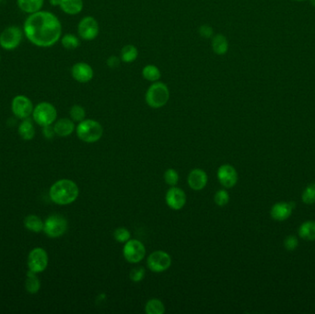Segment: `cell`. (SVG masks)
<instances>
[{"label": "cell", "instance_id": "6da1fadb", "mask_svg": "<svg viewBox=\"0 0 315 314\" xmlns=\"http://www.w3.org/2000/svg\"><path fill=\"white\" fill-rule=\"evenodd\" d=\"M22 30L28 40L41 48L54 46L62 37L60 20L54 13L45 10L29 15Z\"/></svg>", "mask_w": 315, "mask_h": 314}, {"label": "cell", "instance_id": "7a4b0ae2", "mask_svg": "<svg viewBox=\"0 0 315 314\" xmlns=\"http://www.w3.org/2000/svg\"><path fill=\"white\" fill-rule=\"evenodd\" d=\"M80 189L77 183L68 179L55 181L50 188L49 195L51 200L60 206H67L77 200Z\"/></svg>", "mask_w": 315, "mask_h": 314}, {"label": "cell", "instance_id": "3957f363", "mask_svg": "<svg viewBox=\"0 0 315 314\" xmlns=\"http://www.w3.org/2000/svg\"><path fill=\"white\" fill-rule=\"evenodd\" d=\"M145 100L149 107L153 109L162 108L170 100V90L163 82L160 81L153 82L148 87Z\"/></svg>", "mask_w": 315, "mask_h": 314}, {"label": "cell", "instance_id": "277c9868", "mask_svg": "<svg viewBox=\"0 0 315 314\" xmlns=\"http://www.w3.org/2000/svg\"><path fill=\"white\" fill-rule=\"evenodd\" d=\"M77 135L81 140L86 143H94L100 140L103 134V128L98 121L84 119L77 127Z\"/></svg>", "mask_w": 315, "mask_h": 314}, {"label": "cell", "instance_id": "5b68a950", "mask_svg": "<svg viewBox=\"0 0 315 314\" xmlns=\"http://www.w3.org/2000/svg\"><path fill=\"white\" fill-rule=\"evenodd\" d=\"M34 120L40 127L52 126L57 118V111L50 102L43 101L36 105L33 112Z\"/></svg>", "mask_w": 315, "mask_h": 314}, {"label": "cell", "instance_id": "8992f818", "mask_svg": "<svg viewBox=\"0 0 315 314\" xmlns=\"http://www.w3.org/2000/svg\"><path fill=\"white\" fill-rule=\"evenodd\" d=\"M23 30L18 26H8L0 34V46L6 51H11L20 46L23 38Z\"/></svg>", "mask_w": 315, "mask_h": 314}, {"label": "cell", "instance_id": "52a82bcc", "mask_svg": "<svg viewBox=\"0 0 315 314\" xmlns=\"http://www.w3.org/2000/svg\"><path fill=\"white\" fill-rule=\"evenodd\" d=\"M67 229V221L62 215H52L45 222L44 230L50 238H58Z\"/></svg>", "mask_w": 315, "mask_h": 314}, {"label": "cell", "instance_id": "ba28073f", "mask_svg": "<svg viewBox=\"0 0 315 314\" xmlns=\"http://www.w3.org/2000/svg\"><path fill=\"white\" fill-rule=\"evenodd\" d=\"M100 27L97 20L91 16H86L81 19L78 25V34L84 41H93L98 37Z\"/></svg>", "mask_w": 315, "mask_h": 314}, {"label": "cell", "instance_id": "9c48e42d", "mask_svg": "<svg viewBox=\"0 0 315 314\" xmlns=\"http://www.w3.org/2000/svg\"><path fill=\"white\" fill-rule=\"evenodd\" d=\"M148 268L154 273H162L172 266L171 255L164 251H156L148 257Z\"/></svg>", "mask_w": 315, "mask_h": 314}, {"label": "cell", "instance_id": "30bf717a", "mask_svg": "<svg viewBox=\"0 0 315 314\" xmlns=\"http://www.w3.org/2000/svg\"><path fill=\"white\" fill-rule=\"evenodd\" d=\"M123 254L128 263L136 264L144 259L146 255V248L141 241L129 240L125 243Z\"/></svg>", "mask_w": 315, "mask_h": 314}, {"label": "cell", "instance_id": "8fae6325", "mask_svg": "<svg viewBox=\"0 0 315 314\" xmlns=\"http://www.w3.org/2000/svg\"><path fill=\"white\" fill-rule=\"evenodd\" d=\"M32 100L25 95H17L11 102V110L14 115L20 119H27L34 112Z\"/></svg>", "mask_w": 315, "mask_h": 314}, {"label": "cell", "instance_id": "7c38bea8", "mask_svg": "<svg viewBox=\"0 0 315 314\" xmlns=\"http://www.w3.org/2000/svg\"><path fill=\"white\" fill-rule=\"evenodd\" d=\"M48 265V255L43 248H35L28 257L29 269L35 274L44 272Z\"/></svg>", "mask_w": 315, "mask_h": 314}, {"label": "cell", "instance_id": "4fadbf2b", "mask_svg": "<svg viewBox=\"0 0 315 314\" xmlns=\"http://www.w3.org/2000/svg\"><path fill=\"white\" fill-rule=\"evenodd\" d=\"M217 176L223 187L232 188L238 181L237 171L232 165L229 164H223L219 168Z\"/></svg>", "mask_w": 315, "mask_h": 314}, {"label": "cell", "instance_id": "5bb4252c", "mask_svg": "<svg viewBox=\"0 0 315 314\" xmlns=\"http://www.w3.org/2000/svg\"><path fill=\"white\" fill-rule=\"evenodd\" d=\"M165 200L168 207L174 210H180L186 204V194L181 188L172 186L166 193Z\"/></svg>", "mask_w": 315, "mask_h": 314}, {"label": "cell", "instance_id": "9a60e30c", "mask_svg": "<svg viewBox=\"0 0 315 314\" xmlns=\"http://www.w3.org/2000/svg\"><path fill=\"white\" fill-rule=\"evenodd\" d=\"M71 75L75 81L79 83H88L93 79V68L84 62L76 63L71 68Z\"/></svg>", "mask_w": 315, "mask_h": 314}, {"label": "cell", "instance_id": "2e32d148", "mask_svg": "<svg viewBox=\"0 0 315 314\" xmlns=\"http://www.w3.org/2000/svg\"><path fill=\"white\" fill-rule=\"evenodd\" d=\"M188 184L194 191H201L208 184V174L201 169H195L188 175Z\"/></svg>", "mask_w": 315, "mask_h": 314}, {"label": "cell", "instance_id": "e0dca14e", "mask_svg": "<svg viewBox=\"0 0 315 314\" xmlns=\"http://www.w3.org/2000/svg\"><path fill=\"white\" fill-rule=\"evenodd\" d=\"M294 207H295V203H285V202L276 203L271 209V217L275 221H286L290 217Z\"/></svg>", "mask_w": 315, "mask_h": 314}, {"label": "cell", "instance_id": "ac0fdd59", "mask_svg": "<svg viewBox=\"0 0 315 314\" xmlns=\"http://www.w3.org/2000/svg\"><path fill=\"white\" fill-rule=\"evenodd\" d=\"M54 130V133L59 136H62V137L68 136L74 132V121L68 119V118L59 119L55 122Z\"/></svg>", "mask_w": 315, "mask_h": 314}, {"label": "cell", "instance_id": "d6986e66", "mask_svg": "<svg viewBox=\"0 0 315 314\" xmlns=\"http://www.w3.org/2000/svg\"><path fill=\"white\" fill-rule=\"evenodd\" d=\"M59 7L63 12L67 15H78L84 7L83 0H60Z\"/></svg>", "mask_w": 315, "mask_h": 314}, {"label": "cell", "instance_id": "ffe728a7", "mask_svg": "<svg viewBox=\"0 0 315 314\" xmlns=\"http://www.w3.org/2000/svg\"><path fill=\"white\" fill-rule=\"evenodd\" d=\"M45 0H17V5L21 11L25 13H36L42 10Z\"/></svg>", "mask_w": 315, "mask_h": 314}, {"label": "cell", "instance_id": "44dd1931", "mask_svg": "<svg viewBox=\"0 0 315 314\" xmlns=\"http://www.w3.org/2000/svg\"><path fill=\"white\" fill-rule=\"evenodd\" d=\"M211 41L212 50L217 55H224L228 51V42L225 35L223 34H216Z\"/></svg>", "mask_w": 315, "mask_h": 314}, {"label": "cell", "instance_id": "7402d4cb", "mask_svg": "<svg viewBox=\"0 0 315 314\" xmlns=\"http://www.w3.org/2000/svg\"><path fill=\"white\" fill-rule=\"evenodd\" d=\"M138 56V50L133 45H127L121 50V61L130 64L136 60Z\"/></svg>", "mask_w": 315, "mask_h": 314}, {"label": "cell", "instance_id": "603a6c76", "mask_svg": "<svg viewBox=\"0 0 315 314\" xmlns=\"http://www.w3.org/2000/svg\"><path fill=\"white\" fill-rule=\"evenodd\" d=\"M142 77L151 83L160 81L161 72L160 68L155 65H147L142 69Z\"/></svg>", "mask_w": 315, "mask_h": 314}, {"label": "cell", "instance_id": "cb8c5ba5", "mask_svg": "<svg viewBox=\"0 0 315 314\" xmlns=\"http://www.w3.org/2000/svg\"><path fill=\"white\" fill-rule=\"evenodd\" d=\"M299 234L303 240L315 241V221H306L299 228Z\"/></svg>", "mask_w": 315, "mask_h": 314}, {"label": "cell", "instance_id": "d4e9b609", "mask_svg": "<svg viewBox=\"0 0 315 314\" xmlns=\"http://www.w3.org/2000/svg\"><path fill=\"white\" fill-rule=\"evenodd\" d=\"M24 225L27 229L33 231V232H41L42 230H44L45 223L43 222L39 217L34 216V215H30L25 218Z\"/></svg>", "mask_w": 315, "mask_h": 314}, {"label": "cell", "instance_id": "484cf974", "mask_svg": "<svg viewBox=\"0 0 315 314\" xmlns=\"http://www.w3.org/2000/svg\"><path fill=\"white\" fill-rule=\"evenodd\" d=\"M19 134L24 140H32L35 135V129H34L33 123L30 120L24 119L19 127Z\"/></svg>", "mask_w": 315, "mask_h": 314}, {"label": "cell", "instance_id": "4316f807", "mask_svg": "<svg viewBox=\"0 0 315 314\" xmlns=\"http://www.w3.org/2000/svg\"><path fill=\"white\" fill-rule=\"evenodd\" d=\"M41 283L37 276L35 275V273L32 272L31 270L28 272L27 278L25 281V288L30 294H35L39 291L40 289Z\"/></svg>", "mask_w": 315, "mask_h": 314}, {"label": "cell", "instance_id": "83f0119b", "mask_svg": "<svg viewBox=\"0 0 315 314\" xmlns=\"http://www.w3.org/2000/svg\"><path fill=\"white\" fill-rule=\"evenodd\" d=\"M146 313L148 314H163L165 313V306L161 300L151 299L146 304Z\"/></svg>", "mask_w": 315, "mask_h": 314}, {"label": "cell", "instance_id": "f1b7e54d", "mask_svg": "<svg viewBox=\"0 0 315 314\" xmlns=\"http://www.w3.org/2000/svg\"><path fill=\"white\" fill-rule=\"evenodd\" d=\"M61 44L67 50H75L81 45V41L75 34H67L61 37Z\"/></svg>", "mask_w": 315, "mask_h": 314}, {"label": "cell", "instance_id": "f546056e", "mask_svg": "<svg viewBox=\"0 0 315 314\" xmlns=\"http://www.w3.org/2000/svg\"><path fill=\"white\" fill-rule=\"evenodd\" d=\"M69 115H70V117H71V120L80 123L81 121H83L85 119V117H86V111H85V109L82 107L81 105L75 104V105H73V106L71 107V109H70Z\"/></svg>", "mask_w": 315, "mask_h": 314}, {"label": "cell", "instance_id": "4dcf8cb0", "mask_svg": "<svg viewBox=\"0 0 315 314\" xmlns=\"http://www.w3.org/2000/svg\"><path fill=\"white\" fill-rule=\"evenodd\" d=\"M114 237L115 241L120 242V243H126L127 241L130 240L131 234L128 228L126 227H117L114 232Z\"/></svg>", "mask_w": 315, "mask_h": 314}, {"label": "cell", "instance_id": "1f68e13d", "mask_svg": "<svg viewBox=\"0 0 315 314\" xmlns=\"http://www.w3.org/2000/svg\"><path fill=\"white\" fill-rule=\"evenodd\" d=\"M302 201L307 205L315 203V182L311 183L302 194Z\"/></svg>", "mask_w": 315, "mask_h": 314}, {"label": "cell", "instance_id": "d6a6232c", "mask_svg": "<svg viewBox=\"0 0 315 314\" xmlns=\"http://www.w3.org/2000/svg\"><path fill=\"white\" fill-rule=\"evenodd\" d=\"M215 204L219 207H224L229 202V194L224 189L219 190L214 196Z\"/></svg>", "mask_w": 315, "mask_h": 314}, {"label": "cell", "instance_id": "836d02e7", "mask_svg": "<svg viewBox=\"0 0 315 314\" xmlns=\"http://www.w3.org/2000/svg\"><path fill=\"white\" fill-rule=\"evenodd\" d=\"M179 174L174 170V169H168L167 171L164 173V180L165 182L171 185V186H175L178 184L179 181Z\"/></svg>", "mask_w": 315, "mask_h": 314}, {"label": "cell", "instance_id": "e575fe53", "mask_svg": "<svg viewBox=\"0 0 315 314\" xmlns=\"http://www.w3.org/2000/svg\"><path fill=\"white\" fill-rule=\"evenodd\" d=\"M145 274H146V271H145L144 268L138 267V268H135L131 270V272L129 274V277L133 282H140L141 280L144 279Z\"/></svg>", "mask_w": 315, "mask_h": 314}, {"label": "cell", "instance_id": "d590c367", "mask_svg": "<svg viewBox=\"0 0 315 314\" xmlns=\"http://www.w3.org/2000/svg\"><path fill=\"white\" fill-rule=\"evenodd\" d=\"M199 35L204 39H211L214 36V30L208 24H204L198 30Z\"/></svg>", "mask_w": 315, "mask_h": 314}, {"label": "cell", "instance_id": "8d00e7d4", "mask_svg": "<svg viewBox=\"0 0 315 314\" xmlns=\"http://www.w3.org/2000/svg\"><path fill=\"white\" fill-rule=\"evenodd\" d=\"M299 245V241L295 236H288L284 241V246L288 251H294Z\"/></svg>", "mask_w": 315, "mask_h": 314}, {"label": "cell", "instance_id": "74e56055", "mask_svg": "<svg viewBox=\"0 0 315 314\" xmlns=\"http://www.w3.org/2000/svg\"><path fill=\"white\" fill-rule=\"evenodd\" d=\"M120 63V57H118V56H116V55L110 56V57L108 58L107 61H106V64H107L108 67H110V68H112V69H114V68H117V67H119Z\"/></svg>", "mask_w": 315, "mask_h": 314}, {"label": "cell", "instance_id": "f35d334b", "mask_svg": "<svg viewBox=\"0 0 315 314\" xmlns=\"http://www.w3.org/2000/svg\"><path fill=\"white\" fill-rule=\"evenodd\" d=\"M54 127L51 126L44 127V135L46 136L47 138H52L54 136Z\"/></svg>", "mask_w": 315, "mask_h": 314}, {"label": "cell", "instance_id": "ab89813d", "mask_svg": "<svg viewBox=\"0 0 315 314\" xmlns=\"http://www.w3.org/2000/svg\"><path fill=\"white\" fill-rule=\"evenodd\" d=\"M59 1H60V0H50L49 2H50V4H51L52 6L56 7V6H59Z\"/></svg>", "mask_w": 315, "mask_h": 314}, {"label": "cell", "instance_id": "60d3db41", "mask_svg": "<svg viewBox=\"0 0 315 314\" xmlns=\"http://www.w3.org/2000/svg\"><path fill=\"white\" fill-rule=\"evenodd\" d=\"M311 1V4L315 7V0H310Z\"/></svg>", "mask_w": 315, "mask_h": 314}, {"label": "cell", "instance_id": "b9f144b4", "mask_svg": "<svg viewBox=\"0 0 315 314\" xmlns=\"http://www.w3.org/2000/svg\"><path fill=\"white\" fill-rule=\"evenodd\" d=\"M295 1H303V0H295Z\"/></svg>", "mask_w": 315, "mask_h": 314}, {"label": "cell", "instance_id": "7bdbcfd3", "mask_svg": "<svg viewBox=\"0 0 315 314\" xmlns=\"http://www.w3.org/2000/svg\"><path fill=\"white\" fill-rule=\"evenodd\" d=\"M0 60H1V55H0Z\"/></svg>", "mask_w": 315, "mask_h": 314}]
</instances>
